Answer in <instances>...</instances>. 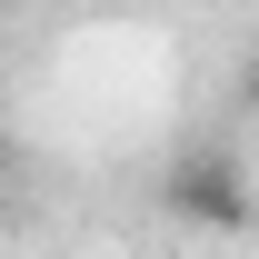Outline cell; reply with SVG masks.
Listing matches in <instances>:
<instances>
[{
	"instance_id": "cell-1",
	"label": "cell",
	"mask_w": 259,
	"mask_h": 259,
	"mask_svg": "<svg viewBox=\"0 0 259 259\" xmlns=\"http://www.w3.org/2000/svg\"><path fill=\"white\" fill-rule=\"evenodd\" d=\"M169 209L180 220H209V229H249V190H239V160H190L169 180Z\"/></svg>"
}]
</instances>
